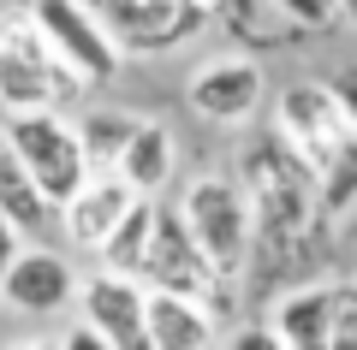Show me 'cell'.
Here are the masks:
<instances>
[{
	"label": "cell",
	"mask_w": 357,
	"mask_h": 350,
	"mask_svg": "<svg viewBox=\"0 0 357 350\" xmlns=\"http://www.w3.org/2000/svg\"><path fill=\"white\" fill-rule=\"evenodd\" d=\"M77 309L107 333L114 350H149V285L137 273H114V267L89 273L77 285Z\"/></svg>",
	"instance_id": "9c48e42d"
},
{
	"label": "cell",
	"mask_w": 357,
	"mask_h": 350,
	"mask_svg": "<svg viewBox=\"0 0 357 350\" xmlns=\"http://www.w3.org/2000/svg\"><path fill=\"white\" fill-rule=\"evenodd\" d=\"M0 297L18 315H54L66 303H77V273L54 250H18V262L0 273Z\"/></svg>",
	"instance_id": "7c38bea8"
},
{
	"label": "cell",
	"mask_w": 357,
	"mask_h": 350,
	"mask_svg": "<svg viewBox=\"0 0 357 350\" xmlns=\"http://www.w3.org/2000/svg\"><path fill=\"white\" fill-rule=\"evenodd\" d=\"M173 166H178V143H173V131H167L161 119H143L137 137H131L126 154H119V173H126L131 184L143 190V196H161L167 178H173Z\"/></svg>",
	"instance_id": "2e32d148"
},
{
	"label": "cell",
	"mask_w": 357,
	"mask_h": 350,
	"mask_svg": "<svg viewBox=\"0 0 357 350\" xmlns=\"http://www.w3.org/2000/svg\"><path fill=\"white\" fill-rule=\"evenodd\" d=\"M328 89H333V101L345 107V119L357 125V65H340V72L328 77Z\"/></svg>",
	"instance_id": "7402d4cb"
},
{
	"label": "cell",
	"mask_w": 357,
	"mask_h": 350,
	"mask_svg": "<svg viewBox=\"0 0 357 350\" xmlns=\"http://www.w3.org/2000/svg\"><path fill=\"white\" fill-rule=\"evenodd\" d=\"M215 333H220L215 309L203 297L149 285V344L155 350H203V344H215Z\"/></svg>",
	"instance_id": "4fadbf2b"
},
{
	"label": "cell",
	"mask_w": 357,
	"mask_h": 350,
	"mask_svg": "<svg viewBox=\"0 0 357 350\" xmlns=\"http://www.w3.org/2000/svg\"><path fill=\"white\" fill-rule=\"evenodd\" d=\"M126 54H173L208 24L203 0H84Z\"/></svg>",
	"instance_id": "8992f818"
},
{
	"label": "cell",
	"mask_w": 357,
	"mask_h": 350,
	"mask_svg": "<svg viewBox=\"0 0 357 350\" xmlns=\"http://www.w3.org/2000/svg\"><path fill=\"white\" fill-rule=\"evenodd\" d=\"M178 208H185L191 232L203 238L208 262L227 279H238L244 267H250V255H256V208H250V190H244L238 178H220V173L191 178V190H185Z\"/></svg>",
	"instance_id": "277c9868"
},
{
	"label": "cell",
	"mask_w": 357,
	"mask_h": 350,
	"mask_svg": "<svg viewBox=\"0 0 357 350\" xmlns=\"http://www.w3.org/2000/svg\"><path fill=\"white\" fill-rule=\"evenodd\" d=\"M238 184L250 190V208H256V250H292V244L310 238V225H316V214H321L316 166H310L280 131L244 149Z\"/></svg>",
	"instance_id": "6da1fadb"
},
{
	"label": "cell",
	"mask_w": 357,
	"mask_h": 350,
	"mask_svg": "<svg viewBox=\"0 0 357 350\" xmlns=\"http://www.w3.org/2000/svg\"><path fill=\"white\" fill-rule=\"evenodd\" d=\"M143 190L131 184L119 166H102V173H89V184L77 190L72 202L60 208V220H66V238L77 244V250H102L107 244V232H114L119 220H126V208L137 202Z\"/></svg>",
	"instance_id": "8fae6325"
},
{
	"label": "cell",
	"mask_w": 357,
	"mask_h": 350,
	"mask_svg": "<svg viewBox=\"0 0 357 350\" xmlns=\"http://www.w3.org/2000/svg\"><path fill=\"white\" fill-rule=\"evenodd\" d=\"M340 24H351V30H357V0H340Z\"/></svg>",
	"instance_id": "cb8c5ba5"
},
{
	"label": "cell",
	"mask_w": 357,
	"mask_h": 350,
	"mask_svg": "<svg viewBox=\"0 0 357 350\" xmlns=\"http://www.w3.org/2000/svg\"><path fill=\"white\" fill-rule=\"evenodd\" d=\"M89 89V77L48 42L36 13H6L0 18V107H72Z\"/></svg>",
	"instance_id": "7a4b0ae2"
},
{
	"label": "cell",
	"mask_w": 357,
	"mask_h": 350,
	"mask_svg": "<svg viewBox=\"0 0 357 350\" xmlns=\"http://www.w3.org/2000/svg\"><path fill=\"white\" fill-rule=\"evenodd\" d=\"M268 95V77L256 60H244V54H220V60H208L203 72L185 83V101H191L197 119H208V125H244L256 107H262Z\"/></svg>",
	"instance_id": "30bf717a"
},
{
	"label": "cell",
	"mask_w": 357,
	"mask_h": 350,
	"mask_svg": "<svg viewBox=\"0 0 357 350\" xmlns=\"http://www.w3.org/2000/svg\"><path fill=\"white\" fill-rule=\"evenodd\" d=\"M316 190H321V214H351L357 208V131L345 137V149L321 166Z\"/></svg>",
	"instance_id": "d6986e66"
},
{
	"label": "cell",
	"mask_w": 357,
	"mask_h": 350,
	"mask_svg": "<svg viewBox=\"0 0 357 350\" xmlns=\"http://www.w3.org/2000/svg\"><path fill=\"white\" fill-rule=\"evenodd\" d=\"M155 208L161 202L155 196H137L126 208V220L107 232V244L96 255H102V267H114V273H137L143 279V262H149V238H155Z\"/></svg>",
	"instance_id": "e0dca14e"
},
{
	"label": "cell",
	"mask_w": 357,
	"mask_h": 350,
	"mask_svg": "<svg viewBox=\"0 0 357 350\" xmlns=\"http://www.w3.org/2000/svg\"><path fill=\"white\" fill-rule=\"evenodd\" d=\"M0 208L24 225V238H42V232L54 225V202H48V190L36 184V173L24 166V154L13 149L6 125H0Z\"/></svg>",
	"instance_id": "9a60e30c"
},
{
	"label": "cell",
	"mask_w": 357,
	"mask_h": 350,
	"mask_svg": "<svg viewBox=\"0 0 357 350\" xmlns=\"http://www.w3.org/2000/svg\"><path fill=\"white\" fill-rule=\"evenodd\" d=\"M274 333L292 350H333V285H298L274 303Z\"/></svg>",
	"instance_id": "5bb4252c"
},
{
	"label": "cell",
	"mask_w": 357,
	"mask_h": 350,
	"mask_svg": "<svg viewBox=\"0 0 357 350\" xmlns=\"http://www.w3.org/2000/svg\"><path fill=\"white\" fill-rule=\"evenodd\" d=\"M333 350H357V273L333 279Z\"/></svg>",
	"instance_id": "ffe728a7"
},
{
	"label": "cell",
	"mask_w": 357,
	"mask_h": 350,
	"mask_svg": "<svg viewBox=\"0 0 357 350\" xmlns=\"http://www.w3.org/2000/svg\"><path fill=\"white\" fill-rule=\"evenodd\" d=\"M30 13L42 18V30H48V42L66 54V60L77 65V72L89 77V89H102L119 77V60H126V48L114 42V30L102 24V18L89 13L84 0H36Z\"/></svg>",
	"instance_id": "ba28073f"
},
{
	"label": "cell",
	"mask_w": 357,
	"mask_h": 350,
	"mask_svg": "<svg viewBox=\"0 0 357 350\" xmlns=\"http://www.w3.org/2000/svg\"><path fill=\"white\" fill-rule=\"evenodd\" d=\"M280 6V18L292 30H328L340 24V0H274Z\"/></svg>",
	"instance_id": "44dd1931"
},
{
	"label": "cell",
	"mask_w": 357,
	"mask_h": 350,
	"mask_svg": "<svg viewBox=\"0 0 357 350\" xmlns=\"http://www.w3.org/2000/svg\"><path fill=\"white\" fill-rule=\"evenodd\" d=\"M143 285H161V291H185V297H203L208 309H227V291L238 279H227L215 262H208L203 238L191 232L185 208H155V238H149V262H143Z\"/></svg>",
	"instance_id": "5b68a950"
},
{
	"label": "cell",
	"mask_w": 357,
	"mask_h": 350,
	"mask_svg": "<svg viewBox=\"0 0 357 350\" xmlns=\"http://www.w3.org/2000/svg\"><path fill=\"white\" fill-rule=\"evenodd\" d=\"M137 125L143 119H131V113H89L84 125V149H89V161H96V173L102 166H119V154H126V143L137 137Z\"/></svg>",
	"instance_id": "ac0fdd59"
},
{
	"label": "cell",
	"mask_w": 357,
	"mask_h": 350,
	"mask_svg": "<svg viewBox=\"0 0 357 350\" xmlns=\"http://www.w3.org/2000/svg\"><path fill=\"white\" fill-rule=\"evenodd\" d=\"M274 113H280L274 131L316 166V178H321V166L345 149V137L357 131L351 119H345V107L333 101L328 83H292V89H280V107H274Z\"/></svg>",
	"instance_id": "52a82bcc"
},
{
	"label": "cell",
	"mask_w": 357,
	"mask_h": 350,
	"mask_svg": "<svg viewBox=\"0 0 357 350\" xmlns=\"http://www.w3.org/2000/svg\"><path fill=\"white\" fill-rule=\"evenodd\" d=\"M6 137H13V149L24 154V166L36 173V184L48 190L54 208H66V202L89 184V173H96V161H89V149H84V131L66 125L60 107L13 113V119H6Z\"/></svg>",
	"instance_id": "3957f363"
},
{
	"label": "cell",
	"mask_w": 357,
	"mask_h": 350,
	"mask_svg": "<svg viewBox=\"0 0 357 350\" xmlns=\"http://www.w3.org/2000/svg\"><path fill=\"white\" fill-rule=\"evenodd\" d=\"M18 238H24V225H18L13 214L0 208V273H6V267L18 262V250H24V244H18Z\"/></svg>",
	"instance_id": "603a6c76"
}]
</instances>
